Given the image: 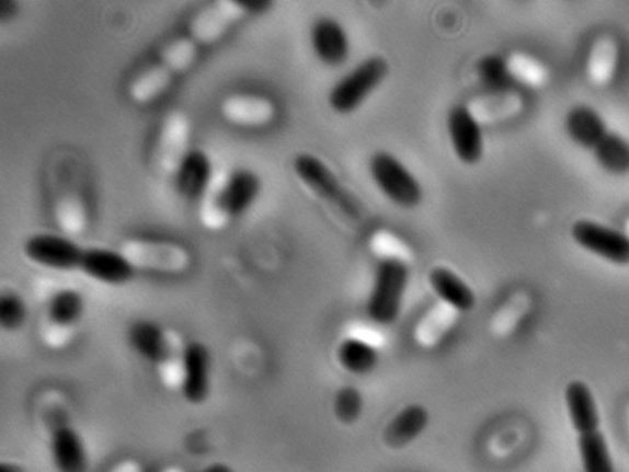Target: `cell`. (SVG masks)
Returning <instances> with one entry per match:
<instances>
[{
  "label": "cell",
  "mask_w": 629,
  "mask_h": 472,
  "mask_svg": "<svg viewBox=\"0 0 629 472\" xmlns=\"http://www.w3.org/2000/svg\"><path fill=\"white\" fill-rule=\"evenodd\" d=\"M201 57V47L185 33L162 44L156 56L130 77L127 96L138 106L151 105L164 97L176 80L190 72Z\"/></svg>",
  "instance_id": "6da1fadb"
},
{
  "label": "cell",
  "mask_w": 629,
  "mask_h": 472,
  "mask_svg": "<svg viewBox=\"0 0 629 472\" xmlns=\"http://www.w3.org/2000/svg\"><path fill=\"white\" fill-rule=\"evenodd\" d=\"M50 212L56 225L69 235L84 233L90 222L88 179L81 159L60 152L47 168Z\"/></svg>",
  "instance_id": "7a4b0ae2"
},
{
  "label": "cell",
  "mask_w": 629,
  "mask_h": 472,
  "mask_svg": "<svg viewBox=\"0 0 629 472\" xmlns=\"http://www.w3.org/2000/svg\"><path fill=\"white\" fill-rule=\"evenodd\" d=\"M261 193V180L249 169L216 176L207 194L198 203L201 223L220 230L248 212Z\"/></svg>",
  "instance_id": "3957f363"
},
{
  "label": "cell",
  "mask_w": 629,
  "mask_h": 472,
  "mask_svg": "<svg viewBox=\"0 0 629 472\" xmlns=\"http://www.w3.org/2000/svg\"><path fill=\"white\" fill-rule=\"evenodd\" d=\"M191 119L181 110H172L161 119L151 152V163L160 176L176 179L191 152Z\"/></svg>",
  "instance_id": "277c9868"
},
{
  "label": "cell",
  "mask_w": 629,
  "mask_h": 472,
  "mask_svg": "<svg viewBox=\"0 0 629 472\" xmlns=\"http://www.w3.org/2000/svg\"><path fill=\"white\" fill-rule=\"evenodd\" d=\"M252 13L250 3L213 0L188 18L185 34L201 48L211 47L225 39L243 18Z\"/></svg>",
  "instance_id": "5b68a950"
},
{
  "label": "cell",
  "mask_w": 629,
  "mask_h": 472,
  "mask_svg": "<svg viewBox=\"0 0 629 472\" xmlns=\"http://www.w3.org/2000/svg\"><path fill=\"white\" fill-rule=\"evenodd\" d=\"M119 251L136 269H149L155 273L182 274L192 263V255L185 245L167 239H128Z\"/></svg>",
  "instance_id": "8992f818"
},
{
  "label": "cell",
  "mask_w": 629,
  "mask_h": 472,
  "mask_svg": "<svg viewBox=\"0 0 629 472\" xmlns=\"http://www.w3.org/2000/svg\"><path fill=\"white\" fill-rule=\"evenodd\" d=\"M410 270L408 266L382 263L375 274L367 311L374 324L389 326L399 319L408 292Z\"/></svg>",
  "instance_id": "52a82bcc"
},
{
  "label": "cell",
  "mask_w": 629,
  "mask_h": 472,
  "mask_svg": "<svg viewBox=\"0 0 629 472\" xmlns=\"http://www.w3.org/2000/svg\"><path fill=\"white\" fill-rule=\"evenodd\" d=\"M570 234L573 243L586 253L615 266H629V238L624 230L580 217L573 220Z\"/></svg>",
  "instance_id": "ba28073f"
},
{
  "label": "cell",
  "mask_w": 629,
  "mask_h": 472,
  "mask_svg": "<svg viewBox=\"0 0 629 472\" xmlns=\"http://www.w3.org/2000/svg\"><path fill=\"white\" fill-rule=\"evenodd\" d=\"M387 74L388 65L381 57L365 59L332 88L329 103L333 112L341 115L355 112Z\"/></svg>",
  "instance_id": "9c48e42d"
},
{
  "label": "cell",
  "mask_w": 629,
  "mask_h": 472,
  "mask_svg": "<svg viewBox=\"0 0 629 472\" xmlns=\"http://www.w3.org/2000/svg\"><path fill=\"white\" fill-rule=\"evenodd\" d=\"M370 173L381 193L394 205L413 208L421 204L422 186L398 158L387 152L375 154L370 160Z\"/></svg>",
  "instance_id": "30bf717a"
},
{
  "label": "cell",
  "mask_w": 629,
  "mask_h": 472,
  "mask_svg": "<svg viewBox=\"0 0 629 472\" xmlns=\"http://www.w3.org/2000/svg\"><path fill=\"white\" fill-rule=\"evenodd\" d=\"M23 253L30 263L57 273H80L85 249L67 235L37 233L28 237Z\"/></svg>",
  "instance_id": "8fae6325"
},
{
  "label": "cell",
  "mask_w": 629,
  "mask_h": 472,
  "mask_svg": "<svg viewBox=\"0 0 629 472\" xmlns=\"http://www.w3.org/2000/svg\"><path fill=\"white\" fill-rule=\"evenodd\" d=\"M219 114L230 126L262 129L275 123L278 117V105L266 94L236 92L221 99Z\"/></svg>",
  "instance_id": "7c38bea8"
},
{
  "label": "cell",
  "mask_w": 629,
  "mask_h": 472,
  "mask_svg": "<svg viewBox=\"0 0 629 472\" xmlns=\"http://www.w3.org/2000/svg\"><path fill=\"white\" fill-rule=\"evenodd\" d=\"M527 102L521 90L512 87L485 89L465 104L477 123L481 126H493L519 117Z\"/></svg>",
  "instance_id": "4fadbf2b"
},
{
  "label": "cell",
  "mask_w": 629,
  "mask_h": 472,
  "mask_svg": "<svg viewBox=\"0 0 629 472\" xmlns=\"http://www.w3.org/2000/svg\"><path fill=\"white\" fill-rule=\"evenodd\" d=\"M622 58L621 43L613 33L595 35L587 46L584 58V76L595 88L611 85L620 72Z\"/></svg>",
  "instance_id": "5bb4252c"
},
{
  "label": "cell",
  "mask_w": 629,
  "mask_h": 472,
  "mask_svg": "<svg viewBox=\"0 0 629 472\" xmlns=\"http://www.w3.org/2000/svg\"><path fill=\"white\" fill-rule=\"evenodd\" d=\"M209 390V350L198 341H191L181 355V394L191 405H202Z\"/></svg>",
  "instance_id": "9a60e30c"
},
{
  "label": "cell",
  "mask_w": 629,
  "mask_h": 472,
  "mask_svg": "<svg viewBox=\"0 0 629 472\" xmlns=\"http://www.w3.org/2000/svg\"><path fill=\"white\" fill-rule=\"evenodd\" d=\"M80 273L99 284L125 286L134 279L136 268L121 251L106 247L85 249Z\"/></svg>",
  "instance_id": "2e32d148"
},
{
  "label": "cell",
  "mask_w": 629,
  "mask_h": 472,
  "mask_svg": "<svg viewBox=\"0 0 629 472\" xmlns=\"http://www.w3.org/2000/svg\"><path fill=\"white\" fill-rule=\"evenodd\" d=\"M448 130L454 153L461 163L474 165L484 152L482 126L465 105H456L448 116Z\"/></svg>",
  "instance_id": "e0dca14e"
},
{
  "label": "cell",
  "mask_w": 629,
  "mask_h": 472,
  "mask_svg": "<svg viewBox=\"0 0 629 472\" xmlns=\"http://www.w3.org/2000/svg\"><path fill=\"white\" fill-rule=\"evenodd\" d=\"M568 417L576 436L601 429V411L590 385L582 380H572L564 389Z\"/></svg>",
  "instance_id": "ac0fdd59"
},
{
  "label": "cell",
  "mask_w": 629,
  "mask_h": 472,
  "mask_svg": "<svg viewBox=\"0 0 629 472\" xmlns=\"http://www.w3.org/2000/svg\"><path fill=\"white\" fill-rule=\"evenodd\" d=\"M460 316L459 310L438 300L415 323L412 333L414 344L423 349L438 347L458 325Z\"/></svg>",
  "instance_id": "d6986e66"
},
{
  "label": "cell",
  "mask_w": 629,
  "mask_h": 472,
  "mask_svg": "<svg viewBox=\"0 0 629 472\" xmlns=\"http://www.w3.org/2000/svg\"><path fill=\"white\" fill-rule=\"evenodd\" d=\"M311 44L322 64L338 67L346 62L351 45L347 33L336 20L322 18L313 24Z\"/></svg>",
  "instance_id": "ffe728a7"
},
{
  "label": "cell",
  "mask_w": 629,
  "mask_h": 472,
  "mask_svg": "<svg viewBox=\"0 0 629 472\" xmlns=\"http://www.w3.org/2000/svg\"><path fill=\"white\" fill-rule=\"evenodd\" d=\"M217 174L210 157L202 149H191L176 175L180 194L199 203L215 181Z\"/></svg>",
  "instance_id": "44dd1931"
},
{
  "label": "cell",
  "mask_w": 629,
  "mask_h": 472,
  "mask_svg": "<svg viewBox=\"0 0 629 472\" xmlns=\"http://www.w3.org/2000/svg\"><path fill=\"white\" fill-rule=\"evenodd\" d=\"M430 425V413L420 404L404 406L384 429V444L392 450L408 448Z\"/></svg>",
  "instance_id": "7402d4cb"
},
{
  "label": "cell",
  "mask_w": 629,
  "mask_h": 472,
  "mask_svg": "<svg viewBox=\"0 0 629 472\" xmlns=\"http://www.w3.org/2000/svg\"><path fill=\"white\" fill-rule=\"evenodd\" d=\"M50 453L57 472H88L89 458L83 439L68 425H60L50 437Z\"/></svg>",
  "instance_id": "603a6c76"
},
{
  "label": "cell",
  "mask_w": 629,
  "mask_h": 472,
  "mask_svg": "<svg viewBox=\"0 0 629 472\" xmlns=\"http://www.w3.org/2000/svg\"><path fill=\"white\" fill-rule=\"evenodd\" d=\"M533 308V296L525 289L515 290L493 311L490 333L501 339L513 336L531 314Z\"/></svg>",
  "instance_id": "cb8c5ba5"
},
{
  "label": "cell",
  "mask_w": 629,
  "mask_h": 472,
  "mask_svg": "<svg viewBox=\"0 0 629 472\" xmlns=\"http://www.w3.org/2000/svg\"><path fill=\"white\" fill-rule=\"evenodd\" d=\"M428 280L434 295L442 303L459 310L461 314L474 308L477 300L474 290L453 269L444 266L434 267Z\"/></svg>",
  "instance_id": "d4e9b609"
},
{
  "label": "cell",
  "mask_w": 629,
  "mask_h": 472,
  "mask_svg": "<svg viewBox=\"0 0 629 472\" xmlns=\"http://www.w3.org/2000/svg\"><path fill=\"white\" fill-rule=\"evenodd\" d=\"M506 74L511 82H515L524 88L539 90L551 82V69L540 57L514 49L504 57Z\"/></svg>",
  "instance_id": "484cf974"
},
{
  "label": "cell",
  "mask_w": 629,
  "mask_h": 472,
  "mask_svg": "<svg viewBox=\"0 0 629 472\" xmlns=\"http://www.w3.org/2000/svg\"><path fill=\"white\" fill-rule=\"evenodd\" d=\"M565 129L575 143L590 150L610 133L602 114L587 105H576L568 112Z\"/></svg>",
  "instance_id": "4316f807"
},
{
  "label": "cell",
  "mask_w": 629,
  "mask_h": 472,
  "mask_svg": "<svg viewBox=\"0 0 629 472\" xmlns=\"http://www.w3.org/2000/svg\"><path fill=\"white\" fill-rule=\"evenodd\" d=\"M128 341L136 353L153 365H161L169 357L167 334L156 323L148 320L137 321L130 326Z\"/></svg>",
  "instance_id": "83f0119b"
},
{
  "label": "cell",
  "mask_w": 629,
  "mask_h": 472,
  "mask_svg": "<svg viewBox=\"0 0 629 472\" xmlns=\"http://www.w3.org/2000/svg\"><path fill=\"white\" fill-rule=\"evenodd\" d=\"M294 172L304 185L323 198H334L341 193L336 176L318 157L301 154L294 160Z\"/></svg>",
  "instance_id": "f1b7e54d"
},
{
  "label": "cell",
  "mask_w": 629,
  "mask_h": 472,
  "mask_svg": "<svg viewBox=\"0 0 629 472\" xmlns=\"http://www.w3.org/2000/svg\"><path fill=\"white\" fill-rule=\"evenodd\" d=\"M370 253L382 263L410 266L414 261L412 246L398 233L388 228H378L369 235Z\"/></svg>",
  "instance_id": "f546056e"
},
{
  "label": "cell",
  "mask_w": 629,
  "mask_h": 472,
  "mask_svg": "<svg viewBox=\"0 0 629 472\" xmlns=\"http://www.w3.org/2000/svg\"><path fill=\"white\" fill-rule=\"evenodd\" d=\"M576 437L584 472H615L610 446L601 429Z\"/></svg>",
  "instance_id": "4dcf8cb0"
},
{
  "label": "cell",
  "mask_w": 629,
  "mask_h": 472,
  "mask_svg": "<svg viewBox=\"0 0 629 472\" xmlns=\"http://www.w3.org/2000/svg\"><path fill=\"white\" fill-rule=\"evenodd\" d=\"M338 359L350 375H368L378 364V348L347 336L338 348Z\"/></svg>",
  "instance_id": "1f68e13d"
},
{
  "label": "cell",
  "mask_w": 629,
  "mask_h": 472,
  "mask_svg": "<svg viewBox=\"0 0 629 472\" xmlns=\"http://www.w3.org/2000/svg\"><path fill=\"white\" fill-rule=\"evenodd\" d=\"M598 164L608 172L624 173L629 169V143L617 134L608 133L592 150Z\"/></svg>",
  "instance_id": "d6a6232c"
},
{
  "label": "cell",
  "mask_w": 629,
  "mask_h": 472,
  "mask_svg": "<svg viewBox=\"0 0 629 472\" xmlns=\"http://www.w3.org/2000/svg\"><path fill=\"white\" fill-rule=\"evenodd\" d=\"M83 310V297L75 289H62L50 298L48 318L57 326H70L77 323Z\"/></svg>",
  "instance_id": "836d02e7"
},
{
  "label": "cell",
  "mask_w": 629,
  "mask_h": 472,
  "mask_svg": "<svg viewBox=\"0 0 629 472\" xmlns=\"http://www.w3.org/2000/svg\"><path fill=\"white\" fill-rule=\"evenodd\" d=\"M364 401L359 391L352 387H344L338 391L333 401L334 416L343 425H353L363 413Z\"/></svg>",
  "instance_id": "e575fe53"
},
{
  "label": "cell",
  "mask_w": 629,
  "mask_h": 472,
  "mask_svg": "<svg viewBox=\"0 0 629 472\" xmlns=\"http://www.w3.org/2000/svg\"><path fill=\"white\" fill-rule=\"evenodd\" d=\"M477 77L485 89H500L510 87L511 82L506 74L504 57L489 55L484 56L477 64Z\"/></svg>",
  "instance_id": "d590c367"
},
{
  "label": "cell",
  "mask_w": 629,
  "mask_h": 472,
  "mask_svg": "<svg viewBox=\"0 0 629 472\" xmlns=\"http://www.w3.org/2000/svg\"><path fill=\"white\" fill-rule=\"evenodd\" d=\"M26 307L22 298L5 295L0 299V324L5 330H16L24 324Z\"/></svg>",
  "instance_id": "8d00e7d4"
},
{
  "label": "cell",
  "mask_w": 629,
  "mask_h": 472,
  "mask_svg": "<svg viewBox=\"0 0 629 472\" xmlns=\"http://www.w3.org/2000/svg\"><path fill=\"white\" fill-rule=\"evenodd\" d=\"M347 336L357 338L362 341V343L368 344L375 348H379L384 345L381 334L378 333L377 330L363 324L351 326Z\"/></svg>",
  "instance_id": "74e56055"
},
{
  "label": "cell",
  "mask_w": 629,
  "mask_h": 472,
  "mask_svg": "<svg viewBox=\"0 0 629 472\" xmlns=\"http://www.w3.org/2000/svg\"><path fill=\"white\" fill-rule=\"evenodd\" d=\"M201 472H235V471H232V469L227 464L215 463L207 467L205 470Z\"/></svg>",
  "instance_id": "f35d334b"
},
{
  "label": "cell",
  "mask_w": 629,
  "mask_h": 472,
  "mask_svg": "<svg viewBox=\"0 0 629 472\" xmlns=\"http://www.w3.org/2000/svg\"><path fill=\"white\" fill-rule=\"evenodd\" d=\"M0 472H23V470L13 463H2Z\"/></svg>",
  "instance_id": "ab89813d"
},
{
  "label": "cell",
  "mask_w": 629,
  "mask_h": 472,
  "mask_svg": "<svg viewBox=\"0 0 629 472\" xmlns=\"http://www.w3.org/2000/svg\"><path fill=\"white\" fill-rule=\"evenodd\" d=\"M625 426H626L627 437L629 440V401L626 404V408H625Z\"/></svg>",
  "instance_id": "60d3db41"
},
{
  "label": "cell",
  "mask_w": 629,
  "mask_h": 472,
  "mask_svg": "<svg viewBox=\"0 0 629 472\" xmlns=\"http://www.w3.org/2000/svg\"><path fill=\"white\" fill-rule=\"evenodd\" d=\"M624 232L629 238V216L625 220Z\"/></svg>",
  "instance_id": "b9f144b4"
},
{
  "label": "cell",
  "mask_w": 629,
  "mask_h": 472,
  "mask_svg": "<svg viewBox=\"0 0 629 472\" xmlns=\"http://www.w3.org/2000/svg\"><path fill=\"white\" fill-rule=\"evenodd\" d=\"M144 472H158V471L153 470V469H149V470H144Z\"/></svg>",
  "instance_id": "7bdbcfd3"
},
{
  "label": "cell",
  "mask_w": 629,
  "mask_h": 472,
  "mask_svg": "<svg viewBox=\"0 0 629 472\" xmlns=\"http://www.w3.org/2000/svg\"><path fill=\"white\" fill-rule=\"evenodd\" d=\"M164 472H178V471H176V470H168V471H164Z\"/></svg>",
  "instance_id": "ee69618b"
}]
</instances>
